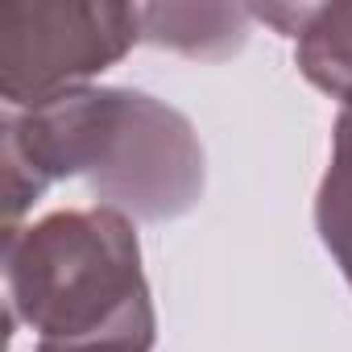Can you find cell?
Masks as SVG:
<instances>
[{"mask_svg": "<svg viewBox=\"0 0 352 352\" xmlns=\"http://www.w3.org/2000/svg\"><path fill=\"white\" fill-rule=\"evenodd\" d=\"M5 294L13 323L38 344L153 348L157 315L133 220L91 204L42 216L5 236Z\"/></svg>", "mask_w": 352, "mask_h": 352, "instance_id": "7a4b0ae2", "label": "cell"}, {"mask_svg": "<svg viewBox=\"0 0 352 352\" xmlns=\"http://www.w3.org/2000/svg\"><path fill=\"white\" fill-rule=\"evenodd\" d=\"M315 228L344 282L352 286V104L340 108L331 129V162L315 195Z\"/></svg>", "mask_w": 352, "mask_h": 352, "instance_id": "8992f818", "label": "cell"}, {"mask_svg": "<svg viewBox=\"0 0 352 352\" xmlns=\"http://www.w3.org/2000/svg\"><path fill=\"white\" fill-rule=\"evenodd\" d=\"M34 352H137L124 344H38Z\"/></svg>", "mask_w": 352, "mask_h": 352, "instance_id": "52a82bcc", "label": "cell"}, {"mask_svg": "<svg viewBox=\"0 0 352 352\" xmlns=\"http://www.w3.org/2000/svg\"><path fill=\"white\" fill-rule=\"evenodd\" d=\"M141 38L187 58H228L245 46L249 9L236 5H145L137 9Z\"/></svg>", "mask_w": 352, "mask_h": 352, "instance_id": "5b68a950", "label": "cell"}, {"mask_svg": "<svg viewBox=\"0 0 352 352\" xmlns=\"http://www.w3.org/2000/svg\"><path fill=\"white\" fill-rule=\"evenodd\" d=\"M0 166L5 236L63 179H83L96 204L149 224L187 216L208 183L195 124L166 100L133 87H75L38 108H9Z\"/></svg>", "mask_w": 352, "mask_h": 352, "instance_id": "6da1fadb", "label": "cell"}, {"mask_svg": "<svg viewBox=\"0 0 352 352\" xmlns=\"http://www.w3.org/2000/svg\"><path fill=\"white\" fill-rule=\"evenodd\" d=\"M141 38L129 5L100 0H13L0 5V96L38 108L116 67Z\"/></svg>", "mask_w": 352, "mask_h": 352, "instance_id": "3957f363", "label": "cell"}, {"mask_svg": "<svg viewBox=\"0 0 352 352\" xmlns=\"http://www.w3.org/2000/svg\"><path fill=\"white\" fill-rule=\"evenodd\" d=\"M249 13L294 38V67L307 83L344 108L352 104V5H265Z\"/></svg>", "mask_w": 352, "mask_h": 352, "instance_id": "277c9868", "label": "cell"}]
</instances>
